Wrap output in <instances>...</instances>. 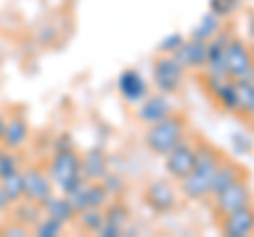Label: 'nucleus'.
<instances>
[{
	"instance_id": "f257e3e1",
	"label": "nucleus",
	"mask_w": 254,
	"mask_h": 237,
	"mask_svg": "<svg viewBox=\"0 0 254 237\" xmlns=\"http://www.w3.org/2000/svg\"><path fill=\"white\" fill-rule=\"evenodd\" d=\"M225 159L216 148L208 142L199 140L195 144V168L193 172L178 180V188L180 195L189 201H201L210 197V184H212V176L220 161Z\"/></svg>"
},
{
	"instance_id": "f03ea898",
	"label": "nucleus",
	"mask_w": 254,
	"mask_h": 237,
	"mask_svg": "<svg viewBox=\"0 0 254 237\" xmlns=\"http://www.w3.org/2000/svg\"><path fill=\"white\" fill-rule=\"evenodd\" d=\"M45 170L49 174L55 191L70 195L83 182V159L76 146L70 148H53L51 157L45 163Z\"/></svg>"
},
{
	"instance_id": "7ed1b4c3",
	"label": "nucleus",
	"mask_w": 254,
	"mask_h": 237,
	"mask_svg": "<svg viewBox=\"0 0 254 237\" xmlns=\"http://www.w3.org/2000/svg\"><path fill=\"white\" fill-rule=\"evenodd\" d=\"M187 136V118L180 113H172L161 121L148 125L144 131V144L153 155L165 157Z\"/></svg>"
},
{
	"instance_id": "20e7f679",
	"label": "nucleus",
	"mask_w": 254,
	"mask_h": 237,
	"mask_svg": "<svg viewBox=\"0 0 254 237\" xmlns=\"http://www.w3.org/2000/svg\"><path fill=\"white\" fill-rule=\"evenodd\" d=\"M187 70L182 68L172 55L159 53L153 61V85L157 91L165 93V96H174L185 87Z\"/></svg>"
},
{
	"instance_id": "39448f33",
	"label": "nucleus",
	"mask_w": 254,
	"mask_h": 237,
	"mask_svg": "<svg viewBox=\"0 0 254 237\" xmlns=\"http://www.w3.org/2000/svg\"><path fill=\"white\" fill-rule=\"evenodd\" d=\"M21 180H23V199L28 201H34L41 205L47 197H51L55 193V186L45 170V165H38V163L23 165Z\"/></svg>"
},
{
	"instance_id": "423d86ee",
	"label": "nucleus",
	"mask_w": 254,
	"mask_h": 237,
	"mask_svg": "<svg viewBox=\"0 0 254 237\" xmlns=\"http://www.w3.org/2000/svg\"><path fill=\"white\" fill-rule=\"evenodd\" d=\"M142 197H144L146 208L159 216L170 214L178 205V191L168 178H157L153 182H148Z\"/></svg>"
},
{
	"instance_id": "0eeeda50",
	"label": "nucleus",
	"mask_w": 254,
	"mask_h": 237,
	"mask_svg": "<svg viewBox=\"0 0 254 237\" xmlns=\"http://www.w3.org/2000/svg\"><path fill=\"white\" fill-rule=\"evenodd\" d=\"M212 205H214V214L218 218L231 214V212L240 210V208H246V205H252L250 184L246 182V178L229 184L227 188H222L220 193L212 195Z\"/></svg>"
},
{
	"instance_id": "6e6552de",
	"label": "nucleus",
	"mask_w": 254,
	"mask_h": 237,
	"mask_svg": "<svg viewBox=\"0 0 254 237\" xmlns=\"http://www.w3.org/2000/svg\"><path fill=\"white\" fill-rule=\"evenodd\" d=\"M225 68H227V76L233 78V81L254 76L250 45H246L242 38H235V36L229 38L227 51H225Z\"/></svg>"
},
{
	"instance_id": "1a4fd4ad",
	"label": "nucleus",
	"mask_w": 254,
	"mask_h": 237,
	"mask_svg": "<svg viewBox=\"0 0 254 237\" xmlns=\"http://www.w3.org/2000/svg\"><path fill=\"white\" fill-rule=\"evenodd\" d=\"M32 129H30V121L23 110H11L6 115V123H4V133L0 140V146L9 148V151H21L23 146L30 142Z\"/></svg>"
},
{
	"instance_id": "9d476101",
	"label": "nucleus",
	"mask_w": 254,
	"mask_h": 237,
	"mask_svg": "<svg viewBox=\"0 0 254 237\" xmlns=\"http://www.w3.org/2000/svg\"><path fill=\"white\" fill-rule=\"evenodd\" d=\"M195 168V146L187 140H180L172 151L165 155V172L172 180H182Z\"/></svg>"
},
{
	"instance_id": "9b49d317",
	"label": "nucleus",
	"mask_w": 254,
	"mask_h": 237,
	"mask_svg": "<svg viewBox=\"0 0 254 237\" xmlns=\"http://www.w3.org/2000/svg\"><path fill=\"white\" fill-rule=\"evenodd\" d=\"M68 197H70V201H72L76 212L87 210V208L104 210V205L110 201L106 188L102 186L100 180H85V178H83V182L78 184Z\"/></svg>"
},
{
	"instance_id": "f8f14e48",
	"label": "nucleus",
	"mask_w": 254,
	"mask_h": 237,
	"mask_svg": "<svg viewBox=\"0 0 254 237\" xmlns=\"http://www.w3.org/2000/svg\"><path fill=\"white\" fill-rule=\"evenodd\" d=\"M117 91L127 104L138 106L150 93V85L136 68H125L117 78Z\"/></svg>"
},
{
	"instance_id": "ddd939ff",
	"label": "nucleus",
	"mask_w": 254,
	"mask_h": 237,
	"mask_svg": "<svg viewBox=\"0 0 254 237\" xmlns=\"http://www.w3.org/2000/svg\"><path fill=\"white\" fill-rule=\"evenodd\" d=\"M172 113H174V104H172L170 96L157 91V93H148V96L138 104L136 118L142 125H146V127H148V125L161 121V118H165Z\"/></svg>"
},
{
	"instance_id": "4468645a",
	"label": "nucleus",
	"mask_w": 254,
	"mask_h": 237,
	"mask_svg": "<svg viewBox=\"0 0 254 237\" xmlns=\"http://www.w3.org/2000/svg\"><path fill=\"white\" fill-rule=\"evenodd\" d=\"M205 85H208V91L214 98V102L225 113H237V89H235L233 78L205 74Z\"/></svg>"
},
{
	"instance_id": "2eb2a0df",
	"label": "nucleus",
	"mask_w": 254,
	"mask_h": 237,
	"mask_svg": "<svg viewBox=\"0 0 254 237\" xmlns=\"http://www.w3.org/2000/svg\"><path fill=\"white\" fill-rule=\"evenodd\" d=\"M220 233L227 237H248L254 235V208L246 205L220 218Z\"/></svg>"
},
{
	"instance_id": "dca6fc26",
	"label": "nucleus",
	"mask_w": 254,
	"mask_h": 237,
	"mask_svg": "<svg viewBox=\"0 0 254 237\" xmlns=\"http://www.w3.org/2000/svg\"><path fill=\"white\" fill-rule=\"evenodd\" d=\"M205 53H208V43L197 41V38H185V43L172 53V58L185 70H203Z\"/></svg>"
},
{
	"instance_id": "f3484780",
	"label": "nucleus",
	"mask_w": 254,
	"mask_h": 237,
	"mask_svg": "<svg viewBox=\"0 0 254 237\" xmlns=\"http://www.w3.org/2000/svg\"><path fill=\"white\" fill-rule=\"evenodd\" d=\"M227 32H220L208 41V53H205V74L212 76H227V68H225V51H227V43H229Z\"/></svg>"
},
{
	"instance_id": "a211bd4d",
	"label": "nucleus",
	"mask_w": 254,
	"mask_h": 237,
	"mask_svg": "<svg viewBox=\"0 0 254 237\" xmlns=\"http://www.w3.org/2000/svg\"><path fill=\"white\" fill-rule=\"evenodd\" d=\"M41 208H43L45 216L60 220V223H64L66 227L72 225L74 218H76V210H74L72 201H70V197L64 195V193H53L51 197H47V199L41 203Z\"/></svg>"
},
{
	"instance_id": "6ab92c4d",
	"label": "nucleus",
	"mask_w": 254,
	"mask_h": 237,
	"mask_svg": "<svg viewBox=\"0 0 254 237\" xmlns=\"http://www.w3.org/2000/svg\"><path fill=\"white\" fill-rule=\"evenodd\" d=\"M83 159V178L85 180H102L110 172L108 155L102 146H91L81 155Z\"/></svg>"
},
{
	"instance_id": "aec40b11",
	"label": "nucleus",
	"mask_w": 254,
	"mask_h": 237,
	"mask_svg": "<svg viewBox=\"0 0 254 237\" xmlns=\"http://www.w3.org/2000/svg\"><path fill=\"white\" fill-rule=\"evenodd\" d=\"M242 178H246V174H244V170L240 168V165L229 161V159H222L220 165L216 168V172H214V176H212L210 197L220 193L222 188H227L229 184H233V182H237V180H242Z\"/></svg>"
},
{
	"instance_id": "412c9836",
	"label": "nucleus",
	"mask_w": 254,
	"mask_h": 237,
	"mask_svg": "<svg viewBox=\"0 0 254 237\" xmlns=\"http://www.w3.org/2000/svg\"><path fill=\"white\" fill-rule=\"evenodd\" d=\"M9 218L15 220V223H19L23 227H28L32 231V227H34L38 220L43 218V208L34 201H28V199H19L11 205L9 210Z\"/></svg>"
},
{
	"instance_id": "4be33fe9",
	"label": "nucleus",
	"mask_w": 254,
	"mask_h": 237,
	"mask_svg": "<svg viewBox=\"0 0 254 237\" xmlns=\"http://www.w3.org/2000/svg\"><path fill=\"white\" fill-rule=\"evenodd\" d=\"M222 26H225V19H220L216 17L214 13H203L199 21H197V26L193 28V32H190V38H197V41H203V43H208L210 38L216 36Z\"/></svg>"
},
{
	"instance_id": "5701e85b",
	"label": "nucleus",
	"mask_w": 254,
	"mask_h": 237,
	"mask_svg": "<svg viewBox=\"0 0 254 237\" xmlns=\"http://www.w3.org/2000/svg\"><path fill=\"white\" fill-rule=\"evenodd\" d=\"M102 212H104V223L106 225L121 229V231L125 233V225L129 223L131 212H129V208H127V203L123 199H110Z\"/></svg>"
},
{
	"instance_id": "b1692460",
	"label": "nucleus",
	"mask_w": 254,
	"mask_h": 237,
	"mask_svg": "<svg viewBox=\"0 0 254 237\" xmlns=\"http://www.w3.org/2000/svg\"><path fill=\"white\" fill-rule=\"evenodd\" d=\"M237 89V113L254 117V76L235 81Z\"/></svg>"
},
{
	"instance_id": "393cba45",
	"label": "nucleus",
	"mask_w": 254,
	"mask_h": 237,
	"mask_svg": "<svg viewBox=\"0 0 254 237\" xmlns=\"http://www.w3.org/2000/svg\"><path fill=\"white\" fill-rule=\"evenodd\" d=\"M78 227V231H83V233H95L98 235V231L102 229V225H104V212L98 210V208H87V210H81V212H76V218H74V223Z\"/></svg>"
},
{
	"instance_id": "a878e982",
	"label": "nucleus",
	"mask_w": 254,
	"mask_h": 237,
	"mask_svg": "<svg viewBox=\"0 0 254 237\" xmlns=\"http://www.w3.org/2000/svg\"><path fill=\"white\" fill-rule=\"evenodd\" d=\"M66 229L68 227L64 223H60V220L43 214V218L32 227V235H36V237H60V235L66 233Z\"/></svg>"
},
{
	"instance_id": "bb28decb",
	"label": "nucleus",
	"mask_w": 254,
	"mask_h": 237,
	"mask_svg": "<svg viewBox=\"0 0 254 237\" xmlns=\"http://www.w3.org/2000/svg\"><path fill=\"white\" fill-rule=\"evenodd\" d=\"M0 188L2 193L9 197V201L15 203L23 199V180H21V170L15 172V174H9V176L0 178Z\"/></svg>"
},
{
	"instance_id": "cd10ccee",
	"label": "nucleus",
	"mask_w": 254,
	"mask_h": 237,
	"mask_svg": "<svg viewBox=\"0 0 254 237\" xmlns=\"http://www.w3.org/2000/svg\"><path fill=\"white\" fill-rule=\"evenodd\" d=\"M23 168V159L19 151H9V148L0 146V178L15 174Z\"/></svg>"
},
{
	"instance_id": "c85d7f7f",
	"label": "nucleus",
	"mask_w": 254,
	"mask_h": 237,
	"mask_svg": "<svg viewBox=\"0 0 254 237\" xmlns=\"http://www.w3.org/2000/svg\"><path fill=\"white\" fill-rule=\"evenodd\" d=\"M102 186L106 188V193L110 199H123V195L127 193V182H125V178L123 176H119V174L115 172H108L104 178L100 180Z\"/></svg>"
},
{
	"instance_id": "c756f323",
	"label": "nucleus",
	"mask_w": 254,
	"mask_h": 237,
	"mask_svg": "<svg viewBox=\"0 0 254 237\" xmlns=\"http://www.w3.org/2000/svg\"><path fill=\"white\" fill-rule=\"evenodd\" d=\"M240 4H242V0H208V11L220 19H229L231 15L237 13Z\"/></svg>"
},
{
	"instance_id": "7c9ffc66",
	"label": "nucleus",
	"mask_w": 254,
	"mask_h": 237,
	"mask_svg": "<svg viewBox=\"0 0 254 237\" xmlns=\"http://www.w3.org/2000/svg\"><path fill=\"white\" fill-rule=\"evenodd\" d=\"M229 144H231L235 155H248L254 146V140L244 131H233L231 138H229Z\"/></svg>"
},
{
	"instance_id": "2f4dec72",
	"label": "nucleus",
	"mask_w": 254,
	"mask_h": 237,
	"mask_svg": "<svg viewBox=\"0 0 254 237\" xmlns=\"http://www.w3.org/2000/svg\"><path fill=\"white\" fill-rule=\"evenodd\" d=\"M182 43H185V36H182L180 32H170V34H165L161 41H159L157 53H161V55H172Z\"/></svg>"
},
{
	"instance_id": "473e14b6",
	"label": "nucleus",
	"mask_w": 254,
	"mask_h": 237,
	"mask_svg": "<svg viewBox=\"0 0 254 237\" xmlns=\"http://www.w3.org/2000/svg\"><path fill=\"white\" fill-rule=\"evenodd\" d=\"M0 235H11V237H23V235H32V231L28 227H23L19 223H15V220L9 218V223L4 227H0Z\"/></svg>"
},
{
	"instance_id": "72a5a7b5",
	"label": "nucleus",
	"mask_w": 254,
	"mask_h": 237,
	"mask_svg": "<svg viewBox=\"0 0 254 237\" xmlns=\"http://www.w3.org/2000/svg\"><path fill=\"white\" fill-rule=\"evenodd\" d=\"M70 146H74V142H72V138H70V133H60L58 138H55V144H53V148H70Z\"/></svg>"
},
{
	"instance_id": "f704fd0d",
	"label": "nucleus",
	"mask_w": 254,
	"mask_h": 237,
	"mask_svg": "<svg viewBox=\"0 0 254 237\" xmlns=\"http://www.w3.org/2000/svg\"><path fill=\"white\" fill-rule=\"evenodd\" d=\"M11 201H9V197H6L2 193V188H0V216H4V214H9V210H11Z\"/></svg>"
},
{
	"instance_id": "c9c22d12",
	"label": "nucleus",
	"mask_w": 254,
	"mask_h": 237,
	"mask_svg": "<svg viewBox=\"0 0 254 237\" xmlns=\"http://www.w3.org/2000/svg\"><path fill=\"white\" fill-rule=\"evenodd\" d=\"M4 123H6V115L0 113V140H2V133H4Z\"/></svg>"
},
{
	"instance_id": "e433bc0d",
	"label": "nucleus",
	"mask_w": 254,
	"mask_h": 237,
	"mask_svg": "<svg viewBox=\"0 0 254 237\" xmlns=\"http://www.w3.org/2000/svg\"><path fill=\"white\" fill-rule=\"evenodd\" d=\"M250 58H252V70H254V43L250 45Z\"/></svg>"
},
{
	"instance_id": "4c0bfd02",
	"label": "nucleus",
	"mask_w": 254,
	"mask_h": 237,
	"mask_svg": "<svg viewBox=\"0 0 254 237\" xmlns=\"http://www.w3.org/2000/svg\"><path fill=\"white\" fill-rule=\"evenodd\" d=\"M250 32L254 34V15H252V26H250Z\"/></svg>"
}]
</instances>
